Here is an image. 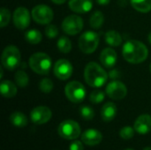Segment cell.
I'll return each mask as SVG.
<instances>
[{
  "instance_id": "cell-14",
  "label": "cell",
  "mask_w": 151,
  "mask_h": 150,
  "mask_svg": "<svg viewBox=\"0 0 151 150\" xmlns=\"http://www.w3.org/2000/svg\"><path fill=\"white\" fill-rule=\"evenodd\" d=\"M135 132L140 134H147L151 131V116L149 114H143L139 116L134 125Z\"/></svg>"
},
{
  "instance_id": "cell-6",
  "label": "cell",
  "mask_w": 151,
  "mask_h": 150,
  "mask_svg": "<svg viewBox=\"0 0 151 150\" xmlns=\"http://www.w3.org/2000/svg\"><path fill=\"white\" fill-rule=\"evenodd\" d=\"M65 94L69 101L73 103H81L86 96V89L79 81H71L65 88Z\"/></svg>"
},
{
  "instance_id": "cell-2",
  "label": "cell",
  "mask_w": 151,
  "mask_h": 150,
  "mask_svg": "<svg viewBox=\"0 0 151 150\" xmlns=\"http://www.w3.org/2000/svg\"><path fill=\"white\" fill-rule=\"evenodd\" d=\"M84 79L88 86L93 88H101L106 83L108 74L97 63L90 62L84 69Z\"/></svg>"
},
{
  "instance_id": "cell-40",
  "label": "cell",
  "mask_w": 151,
  "mask_h": 150,
  "mask_svg": "<svg viewBox=\"0 0 151 150\" xmlns=\"http://www.w3.org/2000/svg\"><path fill=\"white\" fill-rule=\"evenodd\" d=\"M125 150H134V149H125Z\"/></svg>"
},
{
  "instance_id": "cell-21",
  "label": "cell",
  "mask_w": 151,
  "mask_h": 150,
  "mask_svg": "<svg viewBox=\"0 0 151 150\" xmlns=\"http://www.w3.org/2000/svg\"><path fill=\"white\" fill-rule=\"evenodd\" d=\"M10 121L14 126L17 127H25L27 125V116L20 111H15L12 113L10 116Z\"/></svg>"
},
{
  "instance_id": "cell-32",
  "label": "cell",
  "mask_w": 151,
  "mask_h": 150,
  "mask_svg": "<svg viewBox=\"0 0 151 150\" xmlns=\"http://www.w3.org/2000/svg\"><path fill=\"white\" fill-rule=\"evenodd\" d=\"M45 34L50 39H54L58 34V29L55 25H48L45 28Z\"/></svg>"
},
{
  "instance_id": "cell-22",
  "label": "cell",
  "mask_w": 151,
  "mask_h": 150,
  "mask_svg": "<svg viewBox=\"0 0 151 150\" xmlns=\"http://www.w3.org/2000/svg\"><path fill=\"white\" fill-rule=\"evenodd\" d=\"M133 8L140 12H149L151 11V0H130Z\"/></svg>"
},
{
  "instance_id": "cell-35",
  "label": "cell",
  "mask_w": 151,
  "mask_h": 150,
  "mask_svg": "<svg viewBox=\"0 0 151 150\" xmlns=\"http://www.w3.org/2000/svg\"><path fill=\"white\" fill-rule=\"evenodd\" d=\"M111 2V0H96V3L101 5H106Z\"/></svg>"
},
{
  "instance_id": "cell-25",
  "label": "cell",
  "mask_w": 151,
  "mask_h": 150,
  "mask_svg": "<svg viewBox=\"0 0 151 150\" xmlns=\"http://www.w3.org/2000/svg\"><path fill=\"white\" fill-rule=\"evenodd\" d=\"M58 49L61 53H69L72 50V42L67 36H61L59 37L58 43Z\"/></svg>"
},
{
  "instance_id": "cell-17",
  "label": "cell",
  "mask_w": 151,
  "mask_h": 150,
  "mask_svg": "<svg viewBox=\"0 0 151 150\" xmlns=\"http://www.w3.org/2000/svg\"><path fill=\"white\" fill-rule=\"evenodd\" d=\"M69 8L77 13L88 12L93 7L92 0H69Z\"/></svg>"
},
{
  "instance_id": "cell-23",
  "label": "cell",
  "mask_w": 151,
  "mask_h": 150,
  "mask_svg": "<svg viewBox=\"0 0 151 150\" xmlns=\"http://www.w3.org/2000/svg\"><path fill=\"white\" fill-rule=\"evenodd\" d=\"M104 21V16L103 14L102 11H96L95 12H93V14L90 16L89 19V25L90 27H92L95 29H98L100 28Z\"/></svg>"
},
{
  "instance_id": "cell-15",
  "label": "cell",
  "mask_w": 151,
  "mask_h": 150,
  "mask_svg": "<svg viewBox=\"0 0 151 150\" xmlns=\"http://www.w3.org/2000/svg\"><path fill=\"white\" fill-rule=\"evenodd\" d=\"M103 140L102 133L96 129H88L81 134V141L88 146L98 145Z\"/></svg>"
},
{
  "instance_id": "cell-33",
  "label": "cell",
  "mask_w": 151,
  "mask_h": 150,
  "mask_svg": "<svg viewBox=\"0 0 151 150\" xmlns=\"http://www.w3.org/2000/svg\"><path fill=\"white\" fill-rule=\"evenodd\" d=\"M69 150H84V147L81 141H74L70 144Z\"/></svg>"
},
{
  "instance_id": "cell-16",
  "label": "cell",
  "mask_w": 151,
  "mask_h": 150,
  "mask_svg": "<svg viewBox=\"0 0 151 150\" xmlns=\"http://www.w3.org/2000/svg\"><path fill=\"white\" fill-rule=\"evenodd\" d=\"M117 58H118L117 53L111 48L104 49L100 54V62L106 68L113 67L117 63Z\"/></svg>"
},
{
  "instance_id": "cell-12",
  "label": "cell",
  "mask_w": 151,
  "mask_h": 150,
  "mask_svg": "<svg viewBox=\"0 0 151 150\" xmlns=\"http://www.w3.org/2000/svg\"><path fill=\"white\" fill-rule=\"evenodd\" d=\"M53 72L58 79L66 80L73 74V65L66 59H59L55 63Z\"/></svg>"
},
{
  "instance_id": "cell-28",
  "label": "cell",
  "mask_w": 151,
  "mask_h": 150,
  "mask_svg": "<svg viewBox=\"0 0 151 150\" xmlns=\"http://www.w3.org/2000/svg\"><path fill=\"white\" fill-rule=\"evenodd\" d=\"M10 19H11L10 11L5 7H2L0 10V27H6L9 24Z\"/></svg>"
},
{
  "instance_id": "cell-18",
  "label": "cell",
  "mask_w": 151,
  "mask_h": 150,
  "mask_svg": "<svg viewBox=\"0 0 151 150\" xmlns=\"http://www.w3.org/2000/svg\"><path fill=\"white\" fill-rule=\"evenodd\" d=\"M117 115V106L115 103L109 102L106 103L101 110V117L104 121L111 122L115 118Z\"/></svg>"
},
{
  "instance_id": "cell-24",
  "label": "cell",
  "mask_w": 151,
  "mask_h": 150,
  "mask_svg": "<svg viewBox=\"0 0 151 150\" xmlns=\"http://www.w3.org/2000/svg\"><path fill=\"white\" fill-rule=\"evenodd\" d=\"M26 41L30 44H38L42 41V34L36 29H31L26 32L25 34Z\"/></svg>"
},
{
  "instance_id": "cell-37",
  "label": "cell",
  "mask_w": 151,
  "mask_h": 150,
  "mask_svg": "<svg viewBox=\"0 0 151 150\" xmlns=\"http://www.w3.org/2000/svg\"><path fill=\"white\" fill-rule=\"evenodd\" d=\"M0 73H1V75H0V78L2 79V78H3V67H2V66L0 67Z\"/></svg>"
},
{
  "instance_id": "cell-7",
  "label": "cell",
  "mask_w": 151,
  "mask_h": 150,
  "mask_svg": "<svg viewBox=\"0 0 151 150\" xmlns=\"http://www.w3.org/2000/svg\"><path fill=\"white\" fill-rule=\"evenodd\" d=\"M58 133L65 140H75L81 134V127L76 121L67 119L60 123Z\"/></svg>"
},
{
  "instance_id": "cell-10",
  "label": "cell",
  "mask_w": 151,
  "mask_h": 150,
  "mask_svg": "<svg viewBox=\"0 0 151 150\" xmlns=\"http://www.w3.org/2000/svg\"><path fill=\"white\" fill-rule=\"evenodd\" d=\"M13 25L19 30L26 29L30 24V12L24 7L20 6L16 8L12 15Z\"/></svg>"
},
{
  "instance_id": "cell-5",
  "label": "cell",
  "mask_w": 151,
  "mask_h": 150,
  "mask_svg": "<svg viewBox=\"0 0 151 150\" xmlns=\"http://www.w3.org/2000/svg\"><path fill=\"white\" fill-rule=\"evenodd\" d=\"M99 34L94 31H87L83 33L78 41L79 48L85 54H91L96 51L99 44Z\"/></svg>"
},
{
  "instance_id": "cell-31",
  "label": "cell",
  "mask_w": 151,
  "mask_h": 150,
  "mask_svg": "<svg viewBox=\"0 0 151 150\" xmlns=\"http://www.w3.org/2000/svg\"><path fill=\"white\" fill-rule=\"evenodd\" d=\"M134 128L131 126H125L119 131V135L124 140H130L134 135Z\"/></svg>"
},
{
  "instance_id": "cell-19",
  "label": "cell",
  "mask_w": 151,
  "mask_h": 150,
  "mask_svg": "<svg viewBox=\"0 0 151 150\" xmlns=\"http://www.w3.org/2000/svg\"><path fill=\"white\" fill-rule=\"evenodd\" d=\"M0 92L4 97L12 98L17 94V87L11 80H3L0 84Z\"/></svg>"
},
{
  "instance_id": "cell-9",
  "label": "cell",
  "mask_w": 151,
  "mask_h": 150,
  "mask_svg": "<svg viewBox=\"0 0 151 150\" xmlns=\"http://www.w3.org/2000/svg\"><path fill=\"white\" fill-rule=\"evenodd\" d=\"M53 11L52 9L45 4H39L33 8L32 18L33 19L40 25L50 24L53 19Z\"/></svg>"
},
{
  "instance_id": "cell-39",
  "label": "cell",
  "mask_w": 151,
  "mask_h": 150,
  "mask_svg": "<svg viewBox=\"0 0 151 150\" xmlns=\"http://www.w3.org/2000/svg\"><path fill=\"white\" fill-rule=\"evenodd\" d=\"M143 150H151V147H147V148H145Z\"/></svg>"
},
{
  "instance_id": "cell-1",
  "label": "cell",
  "mask_w": 151,
  "mask_h": 150,
  "mask_svg": "<svg viewBox=\"0 0 151 150\" xmlns=\"http://www.w3.org/2000/svg\"><path fill=\"white\" fill-rule=\"evenodd\" d=\"M122 54L126 61L131 64H140L147 59L149 50L143 42L137 40H130L124 44Z\"/></svg>"
},
{
  "instance_id": "cell-11",
  "label": "cell",
  "mask_w": 151,
  "mask_h": 150,
  "mask_svg": "<svg viewBox=\"0 0 151 150\" xmlns=\"http://www.w3.org/2000/svg\"><path fill=\"white\" fill-rule=\"evenodd\" d=\"M127 94L126 85L119 80H112L106 87V95L113 100H121L126 97Z\"/></svg>"
},
{
  "instance_id": "cell-38",
  "label": "cell",
  "mask_w": 151,
  "mask_h": 150,
  "mask_svg": "<svg viewBox=\"0 0 151 150\" xmlns=\"http://www.w3.org/2000/svg\"><path fill=\"white\" fill-rule=\"evenodd\" d=\"M148 41L150 42V44H151V32L149 34V35H148Z\"/></svg>"
},
{
  "instance_id": "cell-27",
  "label": "cell",
  "mask_w": 151,
  "mask_h": 150,
  "mask_svg": "<svg viewBox=\"0 0 151 150\" xmlns=\"http://www.w3.org/2000/svg\"><path fill=\"white\" fill-rule=\"evenodd\" d=\"M53 86L54 85H53L52 80L50 79H48V78L42 79L39 83V88L44 94L50 93L53 89Z\"/></svg>"
},
{
  "instance_id": "cell-4",
  "label": "cell",
  "mask_w": 151,
  "mask_h": 150,
  "mask_svg": "<svg viewBox=\"0 0 151 150\" xmlns=\"http://www.w3.org/2000/svg\"><path fill=\"white\" fill-rule=\"evenodd\" d=\"M21 55L16 46L9 45L4 48L1 56L2 66L9 71H13L20 65Z\"/></svg>"
},
{
  "instance_id": "cell-13",
  "label": "cell",
  "mask_w": 151,
  "mask_h": 150,
  "mask_svg": "<svg viewBox=\"0 0 151 150\" xmlns=\"http://www.w3.org/2000/svg\"><path fill=\"white\" fill-rule=\"evenodd\" d=\"M52 112L47 106H37L34 108L30 113V118L34 124L43 125L50 120Z\"/></svg>"
},
{
  "instance_id": "cell-29",
  "label": "cell",
  "mask_w": 151,
  "mask_h": 150,
  "mask_svg": "<svg viewBox=\"0 0 151 150\" xmlns=\"http://www.w3.org/2000/svg\"><path fill=\"white\" fill-rule=\"evenodd\" d=\"M80 113H81V116L82 117V118L85 120H91L95 117L94 110L88 105L81 106L80 109Z\"/></svg>"
},
{
  "instance_id": "cell-20",
  "label": "cell",
  "mask_w": 151,
  "mask_h": 150,
  "mask_svg": "<svg viewBox=\"0 0 151 150\" xmlns=\"http://www.w3.org/2000/svg\"><path fill=\"white\" fill-rule=\"evenodd\" d=\"M105 42L112 47H119L122 43V37L120 34L115 30H109L105 34Z\"/></svg>"
},
{
  "instance_id": "cell-26",
  "label": "cell",
  "mask_w": 151,
  "mask_h": 150,
  "mask_svg": "<svg viewBox=\"0 0 151 150\" xmlns=\"http://www.w3.org/2000/svg\"><path fill=\"white\" fill-rule=\"evenodd\" d=\"M14 78H15V81H16L17 85L20 88H26L29 82L28 75L22 70L17 71L15 72Z\"/></svg>"
},
{
  "instance_id": "cell-8",
  "label": "cell",
  "mask_w": 151,
  "mask_h": 150,
  "mask_svg": "<svg viewBox=\"0 0 151 150\" xmlns=\"http://www.w3.org/2000/svg\"><path fill=\"white\" fill-rule=\"evenodd\" d=\"M62 30L69 35L79 34L83 28V19L75 14L65 17L61 25Z\"/></svg>"
},
{
  "instance_id": "cell-34",
  "label": "cell",
  "mask_w": 151,
  "mask_h": 150,
  "mask_svg": "<svg viewBox=\"0 0 151 150\" xmlns=\"http://www.w3.org/2000/svg\"><path fill=\"white\" fill-rule=\"evenodd\" d=\"M109 77H110L111 79H112V80L118 79V78L119 77V71H118L117 69H114V70L111 71L110 73H109Z\"/></svg>"
},
{
  "instance_id": "cell-36",
  "label": "cell",
  "mask_w": 151,
  "mask_h": 150,
  "mask_svg": "<svg viewBox=\"0 0 151 150\" xmlns=\"http://www.w3.org/2000/svg\"><path fill=\"white\" fill-rule=\"evenodd\" d=\"M54 4H64L65 2H66L67 0H51Z\"/></svg>"
},
{
  "instance_id": "cell-3",
  "label": "cell",
  "mask_w": 151,
  "mask_h": 150,
  "mask_svg": "<svg viewBox=\"0 0 151 150\" xmlns=\"http://www.w3.org/2000/svg\"><path fill=\"white\" fill-rule=\"evenodd\" d=\"M28 65L33 72L40 75H47L51 68V59L49 55L43 52L33 54L28 61Z\"/></svg>"
},
{
  "instance_id": "cell-30",
  "label": "cell",
  "mask_w": 151,
  "mask_h": 150,
  "mask_svg": "<svg viewBox=\"0 0 151 150\" xmlns=\"http://www.w3.org/2000/svg\"><path fill=\"white\" fill-rule=\"evenodd\" d=\"M104 97H105V94L103 91H101V90H95V91H93L90 94L89 100H90L91 103H93L95 104H97V103H102L104 100Z\"/></svg>"
},
{
  "instance_id": "cell-41",
  "label": "cell",
  "mask_w": 151,
  "mask_h": 150,
  "mask_svg": "<svg viewBox=\"0 0 151 150\" xmlns=\"http://www.w3.org/2000/svg\"><path fill=\"white\" fill-rule=\"evenodd\" d=\"M150 72H151V64H150Z\"/></svg>"
}]
</instances>
